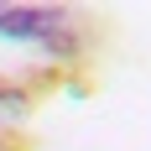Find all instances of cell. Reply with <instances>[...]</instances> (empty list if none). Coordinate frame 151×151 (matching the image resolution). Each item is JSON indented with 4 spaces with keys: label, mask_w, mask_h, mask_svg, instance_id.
I'll use <instances>...</instances> for the list:
<instances>
[{
    "label": "cell",
    "mask_w": 151,
    "mask_h": 151,
    "mask_svg": "<svg viewBox=\"0 0 151 151\" xmlns=\"http://www.w3.org/2000/svg\"><path fill=\"white\" fill-rule=\"evenodd\" d=\"M0 37H21V42H37L58 58H78V21L68 11H42V5L0 11Z\"/></svg>",
    "instance_id": "cell-1"
},
{
    "label": "cell",
    "mask_w": 151,
    "mask_h": 151,
    "mask_svg": "<svg viewBox=\"0 0 151 151\" xmlns=\"http://www.w3.org/2000/svg\"><path fill=\"white\" fill-rule=\"evenodd\" d=\"M58 68H37V73H21V78H0V109H37L42 94L58 89Z\"/></svg>",
    "instance_id": "cell-2"
},
{
    "label": "cell",
    "mask_w": 151,
    "mask_h": 151,
    "mask_svg": "<svg viewBox=\"0 0 151 151\" xmlns=\"http://www.w3.org/2000/svg\"><path fill=\"white\" fill-rule=\"evenodd\" d=\"M0 151H26V146H21V136H11V130H0Z\"/></svg>",
    "instance_id": "cell-3"
}]
</instances>
